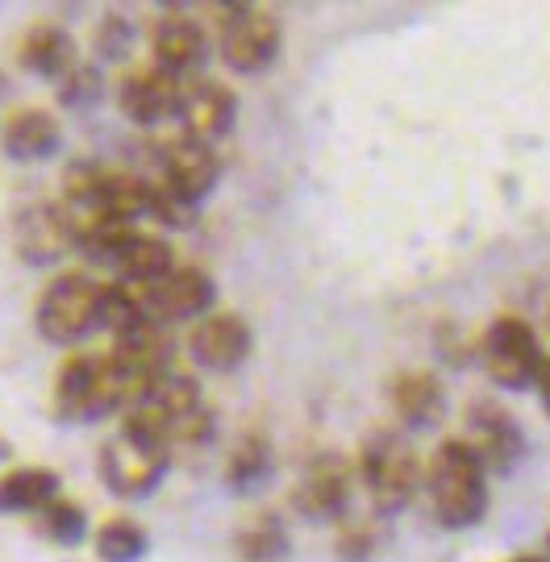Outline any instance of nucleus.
<instances>
[{"label":"nucleus","mask_w":550,"mask_h":562,"mask_svg":"<svg viewBox=\"0 0 550 562\" xmlns=\"http://www.w3.org/2000/svg\"><path fill=\"white\" fill-rule=\"evenodd\" d=\"M122 425L150 442L180 450V446H209L217 438V413L204 401L201 383L180 362L164 375L138 383L122 404Z\"/></svg>","instance_id":"1"},{"label":"nucleus","mask_w":550,"mask_h":562,"mask_svg":"<svg viewBox=\"0 0 550 562\" xmlns=\"http://www.w3.org/2000/svg\"><path fill=\"white\" fill-rule=\"evenodd\" d=\"M422 492L442 529H471L489 513V471L463 438H442L429 450Z\"/></svg>","instance_id":"2"},{"label":"nucleus","mask_w":550,"mask_h":562,"mask_svg":"<svg viewBox=\"0 0 550 562\" xmlns=\"http://www.w3.org/2000/svg\"><path fill=\"white\" fill-rule=\"evenodd\" d=\"M422 471H426L422 454L392 425L371 429L359 446V459H355V480L380 517H396L422 496Z\"/></svg>","instance_id":"3"},{"label":"nucleus","mask_w":550,"mask_h":562,"mask_svg":"<svg viewBox=\"0 0 550 562\" xmlns=\"http://www.w3.org/2000/svg\"><path fill=\"white\" fill-rule=\"evenodd\" d=\"M125 404V380L117 362L109 359V350H71L55 371L50 383V413L59 422L92 425L104 422L113 413H122Z\"/></svg>","instance_id":"4"},{"label":"nucleus","mask_w":550,"mask_h":562,"mask_svg":"<svg viewBox=\"0 0 550 562\" xmlns=\"http://www.w3.org/2000/svg\"><path fill=\"white\" fill-rule=\"evenodd\" d=\"M217 30V55L238 76H263L284 50V25L271 9L259 4H213L209 9Z\"/></svg>","instance_id":"5"},{"label":"nucleus","mask_w":550,"mask_h":562,"mask_svg":"<svg viewBox=\"0 0 550 562\" xmlns=\"http://www.w3.org/2000/svg\"><path fill=\"white\" fill-rule=\"evenodd\" d=\"M101 292L104 280H97L92 271H59L42 288L38 304H34L38 338L50 346H80L88 334H97L101 329Z\"/></svg>","instance_id":"6"},{"label":"nucleus","mask_w":550,"mask_h":562,"mask_svg":"<svg viewBox=\"0 0 550 562\" xmlns=\"http://www.w3.org/2000/svg\"><path fill=\"white\" fill-rule=\"evenodd\" d=\"M97 471H101V483L117 501H143L150 492H159V483L167 480V471H171V450L122 425L113 438L101 442Z\"/></svg>","instance_id":"7"},{"label":"nucleus","mask_w":550,"mask_h":562,"mask_svg":"<svg viewBox=\"0 0 550 562\" xmlns=\"http://www.w3.org/2000/svg\"><path fill=\"white\" fill-rule=\"evenodd\" d=\"M134 296H138V308H143L146 322L155 325H192L213 313L217 304V283L213 276L197 267V262H176L167 276L150 283H125Z\"/></svg>","instance_id":"8"},{"label":"nucleus","mask_w":550,"mask_h":562,"mask_svg":"<svg viewBox=\"0 0 550 562\" xmlns=\"http://www.w3.org/2000/svg\"><path fill=\"white\" fill-rule=\"evenodd\" d=\"M475 355L484 359L489 380L496 383V387H505V392L530 387V383L538 380V371H542V362H547L534 325L526 322V317H513V313H501V317H492V322L484 325Z\"/></svg>","instance_id":"9"},{"label":"nucleus","mask_w":550,"mask_h":562,"mask_svg":"<svg viewBox=\"0 0 550 562\" xmlns=\"http://www.w3.org/2000/svg\"><path fill=\"white\" fill-rule=\"evenodd\" d=\"M355 459L343 454H317L305 462L301 480L292 487V508L305 521H343L355 501Z\"/></svg>","instance_id":"10"},{"label":"nucleus","mask_w":550,"mask_h":562,"mask_svg":"<svg viewBox=\"0 0 550 562\" xmlns=\"http://www.w3.org/2000/svg\"><path fill=\"white\" fill-rule=\"evenodd\" d=\"M146 46H150L155 67H164L180 80H192L201 76L209 59V25L188 9H164L146 25Z\"/></svg>","instance_id":"11"},{"label":"nucleus","mask_w":550,"mask_h":562,"mask_svg":"<svg viewBox=\"0 0 550 562\" xmlns=\"http://www.w3.org/2000/svg\"><path fill=\"white\" fill-rule=\"evenodd\" d=\"M155 180H164L171 192H180L183 201L204 204L209 192L222 180V159L213 146H204L197 138H183V134H167L155 146Z\"/></svg>","instance_id":"12"},{"label":"nucleus","mask_w":550,"mask_h":562,"mask_svg":"<svg viewBox=\"0 0 550 562\" xmlns=\"http://www.w3.org/2000/svg\"><path fill=\"white\" fill-rule=\"evenodd\" d=\"M475 450V459L484 462V471L509 475L517 462L526 459V429L513 417L505 404L475 401L468 408V434H459Z\"/></svg>","instance_id":"13"},{"label":"nucleus","mask_w":550,"mask_h":562,"mask_svg":"<svg viewBox=\"0 0 550 562\" xmlns=\"http://www.w3.org/2000/svg\"><path fill=\"white\" fill-rule=\"evenodd\" d=\"M180 92H183L180 76H171V71H164V67H155V63L146 59L125 67L122 83H117V109L134 125L155 130L164 121H176V113H180Z\"/></svg>","instance_id":"14"},{"label":"nucleus","mask_w":550,"mask_h":562,"mask_svg":"<svg viewBox=\"0 0 550 562\" xmlns=\"http://www.w3.org/2000/svg\"><path fill=\"white\" fill-rule=\"evenodd\" d=\"M176 121H180L183 138L213 146L238 125V92L229 83L213 80V76H192V80H183Z\"/></svg>","instance_id":"15"},{"label":"nucleus","mask_w":550,"mask_h":562,"mask_svg":"<svg viewBox=\"0 0 550 562\" xmlns=\"http://www.w3.org/2000/svg\"><path fill=\"white\" fill-rule=\"evenodd\" d=\"M255 350V334L243 313H209L188 329V355L201 371L229 375L238 371Z\"/></svg>","instance_id":"16"},{"label":"nucleus","mask_w":550,"mask_h":562,"mask_svg":"<svg viewBox=\"0 0 550 562\" xmlns=\"http://www.w3.org/2000/svg\"><path fill=\"white\" fill-rule=\"evenodd\" d=\"M13 246H18L21 262H59L67 250H76V234L71 222L63 213L59 201H34L25 204L18 217H13Z\"/></svg>","instance_id":"17"},{"label":"nucleus","mask_w":550,"mask_h":562,"mask_svg":"<svg viewBox=\"0 0 550 562\" xmlns=\"http://www.w3.org/2000/svg\"><path fill=\"white\" fill-rule=\"evenodd\" d=\"M388 404L405 429H438L447 422V387L434 371H396L388 383Z\"/></svg>","instance_id":"18"},{"label":"nucleus","mask_w":550,"mask_h":562,"mask_svg":"<svg viewBox=\"0 0 550 562\" xmlns=\"http://www.w3.org/2000/svg\"><path fill=\"white\" fill-rule=\"evenodd\" d=\"M63 146V125L42 104H21L0 121V150L13 162H42Z\"/></svg>","instance_id":"19"},{"label":"nucleus","mask_w":550,"mask_h":562,"mask_svg":"<svg viewBox=\"0 0 550 562\" xmlns=\"http://www.w3.org/2000/svg\"><path fill=\"white\" fill-rule=\"evenodd\" d=\"M18 63L30 76H38L46 83H59L76 63H83V55L80 46H76V38L63 25L38 21V25H30L18 38Z\"/></svg>","instance_id":"20"},{"label":"nucleus","mask_w":550,"mask_h":562,"mask_svg":"<svg viewBox=\"0 0 550 562\" xmlns=\"http://www.w3.org/2000/svg\"><path fill=\"white\" fill-rule=\"evenodd\" d=\"M63 496L59 471L38 467V462H25V467H9L0 475V513L4 517H34L50 501Z\"/></svg>","instance_id":"21"},{"label":"nucleus","mask_w":550,"mask_h":562,"mask_svg":"<svg viewBox=\"0 0 550 562\" xmlns=\"http://www.w3.org/2000/svg\"><path fill=\"white\" fill-rule=\"evenodd\" d=\"M171 267H176L171 241L164 234H155V229H143V225L117 246V255L109 262V271H113L117 283H150L159 280V276H167Z\"/></svg>","instance_id":"22"},{"label":"nucleus","mask_w":550,"mask_h":562,"mask_svg":"<svg viewBox=\"0 0 550 562\" xmlns=\"http://www.w3.org/2000/svg\"><path fill=\"white\" fill-rule=\"evenodd\" d=\"M34 521V533H38L42 542L50 546H80L88 533H92V521H88V513H83V504H76L71 496H59V501H50L42 513L30 517Z\"/></svg>","instance_id":"23"},{"label":"nucleus","mask_w":550,"mask_h":562,"mask_svg":"<svg viewBox=\"0 0 550 562\" xmlns=\"http://www.w3.org/2000/svg\"><path fill=\"white\" fill-rule=\"evenodd\" d=\"M92 550L101 562H143L150 554V533L130 517H109L97 525Z\"/></svg>","instance_id":"24"},{"label":"nucleus","mask_w":550,"mask_h":562,"mask_svg":"<svg viewBox=\"0 0 550 562\" xmlns=\"http://www.w3.org/2000/svg\"><path fill=\"white\" fill-rule=\"evenodd\" d=\"M288 550H292V538L280 525V517H271V513L246 521L238 529V538H234V554L243 562H284Z\"/></svg>","instance_id":"25"},{"label":"nucleus","mask_w":550,"mask_h":562,"mask_svg":"<svg viewBox=\"0 0 550 562\" xmlns=\"http://www.w3.org/2000/svg\"><path fill=\"white\" fill-rule=\"evenodd\" d=\"M267 471H271V442H267L263 434L238 438L234 450H229V459H225V483L234 492H250L255 483L267 480Z\"/></svg>","instance_id":"26"},{"label":"nucleus","mask_w":550,"mask_h":562,"mask_svg":"<svg viewBox=\"0 0 550 562\" xmlns=\"http://www.w3.org/2000/svg\"><path fill=\"white\" fill-rule=\"evenodd\" d=\"M55 92H59L63 104H71V109H83V104H92L101 97V71L92 67V63L83 59L76 63L59 83H55Z\"/></svg>","instance_id":"27"},{"label":"nucleus","mask_w":550,"mask_h":562,"mask_svg":"<svg viewBox=\"0 0 550 562\" xmlns=\"http://www.w3.org/2000/svg\"><path fill=\"white\" fill-rule=\"evenodd\" d=\"M130 42H134V30H130V21H122L117 13H109V18L97 25V55H101V59H125V55H130Z\"/></svg>","instance_id":"28"},{"label":"nucleus","mask_w":550,"mask_h":562,"mask_svg":"<svg viewBox=\"0 0 550 562\" xmlns=\"http://www.w3.org/2000/svg\"><path fill=\"white\" fill-rule=\"evenodd\" d=\"M371 550H375V533H371V525H343V533H338V554L347 562H367L371 559Z\"/></svg>","instance_id":"29"},{"label":"nucleus","mask_w":550,"mask_h":562,"mask_svg":"<svg viewBox=\"0 0 550 562\" xmlns=\"http://www.w3.org/2000/svg\"><path fill=\"white\" fill-rule=\"evenodd\" d=\"M534 387H538V396H542V408H547V417H550V359L542 362V371H538Z\"/></svg>","instance_id":"30"},{"label":"nucleus","mask_w":550,"mask_h":562,"mask_svg":"<svg viewBox=\"0 0 550 562\" xmlns=\"http://www.w3.org/2000/svg\"><path fill=\"white\" fill-rule=\"evenodd\" d=\"M509 562H550V554H513Z\"/></svg>","instance_id":"31"},{"label":"nucleus","mask_w":550,"mask_h":562,"mask_svg":"<svg viewBox=\"0 0 550 562\" xmlns=\"http://www.w3.org/2000/svg\"><path fill=\"white\" fill-rule=\"evenodd\" d=\"M547 554H550V533H547Z\"/></svg>","instance_id":"32"}]
</instances>
